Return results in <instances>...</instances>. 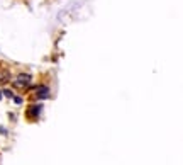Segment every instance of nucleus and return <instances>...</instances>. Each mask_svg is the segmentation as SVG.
Masks as SVG:
<instances>
[{
	"instance_id": "nucleus-1",
	"label": "nucleus",
	"mask_w": 183,
	"mask_h": 165,
	"mask_svg": "<svg viewBox=\"0 0 183 165\" xmlns=\"http://www.w3.org/2000/svg\"><path fill=\"white\" fill-rule=\"evenodd\" d=\"M31 83V75H26V73H20L17 77V80L14 82V85H17V87H27Z\"/></svg>"
},
{
	"instance_id": "nucleus-2",
	"label": "nucleus",
	"mask_w": 183,
	"mask_h": 165,
	"mask_svg": "<svg viewBox=\"0 0 183 165\" xmlns=\"http://www.w3.org/2000/svg\"><path fill=\"white\" fill-rule=\"evenodd\" d=\"M36 92H37V97H41V99H47V97H49V89H47L46 85H41V87H37V89H36Z\"/></svg>"
},
{
	"instance_id": "nucleus-3",
	"label": "nucleus",
	"mask_w": 183,
	"mask_h": 165,
	"mask_svg": "<svg viewBox=\"0 0 183 165\" xmlns=\"http://www.w3.org/2000/svg\"><path fill=\"white\" fill-rule=\"evenodd\" d=\"M41 111H42V106H41V104H36V106H31L29 114H31V116H39Z\"/></svg>"
},
{
	"instance_id": "nucleus-4",
	"label": "nucleus",
	"mask_w": 183,
	"mask_h": 165,
	"mask_svg": "<svg viewBox=\"0 0 183 165\" xmlns=\"http://www.w3.org/2000/svg\"><path fill=\"white\" fill-rule=\"evenodd\" d=\"M2 94H4V96H5V97H14V92H12V90H9V89L2 90Z\"/></svg>"
},
{
	"instance_id": "nucleus-5",
	"label": "nucleus",
	"mask_w": 183,
	"mask_h": 165,
	"mask_svg": "<svg viewBox=\"0 0 183 165\" xmlns=\"http://www.w3.org/2000/svg\"><path fill=\"white\" fill-rule=\"evenodd\" d=\"M14 101H15V104H22V97H14Z\"/></svg>"
},
{
	"instance_id": "nucleus-6",
	"label": "nucleus",
	"mask_w": 183,
	"mask_h": 165,
	"mask_svg": "<svg viewBox=\"0 0 183 165\" xmlns=\"http://www.w3.org/2000/svg\"><path fill=\"white\" fill-rule=\"evenodd\" d=\"M2 99H4V94H2V90H0V101H2Z\"/></svg>"
}]
</instances>
